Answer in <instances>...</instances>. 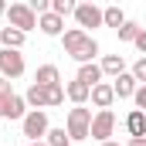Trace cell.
<instances>
[{"instance_id": "7a4b0ae2", "label": "cell", "mask_w": 146, "mask_h": 146, "mask_svg": "<svg viewBox=\"0 0 146 146\" xmlns=\"http://www.w3.org/2000/svg\"><path fill=\"white\" fill-rule=\"evenodd\" d=\"M92 109H85V106H75L68 112V139H88V133H92Z\"/></svg>"}, {"instance_id": "7c38bea8", "label": "cell", "mask_w": 146, "mask_h": 146, "mask_svg": "<svg viewBox=\"0 0 146 146\" xmlns=\"http://www.w3.org/2000/svg\"><path fill=\"white\" fill-rule=\"evenodd\" d=\"M92 102L99 106V112H102V109H109L112 102H115V92H112V85H106V82H102V85H95V88H92Z\"/></svg>"}, {"instance_id": "ac0fdd59", "label": "cell", "mask_w": 146, "mask_h": 146, "mask_svg": "<svg viewBox=\"0 0 146 146\" xmlns=\"http://www.w3.org/2000/svg\"><path fill=\"white\" fill-rule=\"evenodd\" d=\"M102 21H106V27H115V31H119V27L126 24V14H122V7H106V10H102Z\"/></svg>"}, {"instance_id": "6da1fadb", "label": "cell", "mask_w": 146, "mask_h": 146, "mask_svg": "<svg viewBox=\"0 0 146 146\" xmlns=\"http://www.w3.org/2000/svg\"><path fill=\"white\" fill-rule=\"evenodd\" d=\"M65 51L72 54L78 65H92L95 61V54H99V44H95V37L85 34L82 27H72V31H65Z\"/></svg>"}, {"instance_id": "4fadbf2b", "label": "cell", "mask_w": 146, "mask_h": 146, "mask_svg": "<svg viewBox=\"0 0 146 146\" xmlns=\"http://www.w3.org/2000/svg\"><path fill=\"white\" fill-rule=\"evenodd\" d=\"M126 129H129V136L136 139V136H146V112L133 109L129 115H126Z\"/></svg>"}, {"instance_id": "44dd1931", "label": "cell", "mask_w": 146, "mask_h": 146, "mask_svg": "<svg viewBox=\"0 0 146 146\" xmlns=\"http://www.w3.org/2000/svg\"><path fill=\"white\" fill-rule=\"evenodd\" d=\"M136 37H139V24L136 21H126L119 27V41H136Z\"/></svg>"}, {"instance_id": "2e32d148", "label": "cell", "mask_w": 146, "mask_h": 146, "mask_svg": "<svg viewBox=\"0 0 146 146\" xmlns=\"http://www.w3.org/2000/svg\"><path fill=\"white\" fill-rule=\"evenodd\" d=\"M0 44H3V51H17V48L24 44V34H21L17 27H3V31H0Z\"/></svg>"}, {"instance_id": "d4e9b609", "label": "cell", "mask_w": 146, "mask_h": 146, "mask_svg": "<svg viewBox=\"0 0 146 146\" xmlns=\"http://www.w3.org/2000/svg\"><path fill=\"white\" fill-rule=\"evenodd\" d=\"M133 44H136V48H139V51H143V54H146V31H139V37H136Z\"/></svg>"}, {"instance_id": "277c9868", "label": "cell", "mask_w": 146, "mask_h": 146, "mask_svg": "<svg viewBox=\"0 0 146 146\" xmlns=\"http://www.w3.org/2000/svg\"><path fill=\"white\" fill-rule=\"evenodd\" d=\"M112 129H115V112H112V109H102L95 119H92V133H88V139H95V143L102 146V143H109Z\"/></svg>"}, {"instance_id": "30bf717a", "label": "cell", "mask_w": 146, "mask_h": 146, "mask_svg": "<svg viewBox=\"0 0 146 146\" xmlns=\"http://www.w3.org/2000/svg\"><path fill=\"white\" fill-rule=\"evenodd\" d=\"M78 82L82 85H88V88H95V85H102V68L92 61V65H78Z\"/></svg>"}, {"instance_id": "e0dca14e", "label": "cell", "mask_w": 146, "mask_h": 146, "mask_svg": "<svg viewBox=\"0 0 146 146\" xmlns=\"http://www.w3.org/2000/svg\"><path fill=\"white\" fill-rule=\"evenodd\" d=\"M24 102H27L31 109H44V106H48V88L31 85V88H27V95H24Z\"/></svg>"}, {"instance_id": "7402d4cb", "label": "cell", "mask_w": 146, "mask_h": 146, "mask_svg": "<svg viewBox=\"0 0 146 146\" xmlns=\"http://www.w3.org/2000/svg\"><path fill=\"white\" fill-rule=\"evenodd\" d=\"M61 102H65V88H61V85L48 88V106H61Z\"/></svg>"}, {"instance_id": "9c48e42d", "label": "cell", "mask_w": 146, "mask_h": 146, "mask_svg": "<svg viewBox=\"0 0 146 146\" xmlns=\"http://www.w3.org/2000/svg\"><path fill=\"white\" fill-rule=\"evenodd\" d=\"M34 85H41V88H54V85H61L58 68H54V65H41L37 75H34Z\"/></svg>"}, {"instance_id": "cb8c5ba5", "label": "cell", "mask_w": 146, "mask_h": 146, "mask_svg": "<svg viewBox=\"0 0 146 146\" xmlns=\"http://www.w3.org/2000/svg\"><path fill=\"white\" fill-rule=\"evenodd\" d=\"M133 99H136V109L146 112V85H139V88H136V95H133Z\"/></svg>"}, {"instance_id": "484cf974", "label": "cell", "mask_w": 146, "mask_h": 146, "mask_svg": "<svg viewBox=\"0 0 146 146\" xmlns=\"http://www.w3.org/2000/svg\"><path fill=\"white\" fill-rule=\"evenodd\" d=\"M0 95H10V82L7 78H0Z\"/></svg>"}, {"instance_id": "ffe728a7", "label": "cell", "mask_w": 146, "mask_h": 146, "mask_svg": "<svg viewBox=\"0 0 146 146\" xmlns=\"http://www.w3.org/2000/svg\"><path fill=\"white\" fill-rule=\"evenodd\" d=\"M75 7L78 3H72V0H51V14H58L61 21H65V14H75Z\"/></svg>"}, {"instance_id": "f546056e", "label": "cell", "mask_w": 146, "mask_h": 146, "mask_svg": "<svg viewBox=\"0 0 146 146\" xmlns=\"http://www.w3.org/2000/svg\"><path fill=\"white\" fill-rule=\"evenodd\" d=\"M102 146H119V143H112V139H109V143H102Z\"/></svg>"}, {"instance_id": "4dcf8cb0", "label": "cell", "mask_w": 146, "mask_h": 146, "mask_svg": "<svg viewBox=\"0 0 146 146\" xmlns=\"http://www.w3.org/2000/svg\"><path fill=\"white\" fill-rule=\"evenodd\" d=\"M0 31H3V27H0Z\"/></svg>"}, {"instance_id": "ba28073f", "label": "cell", "mask_w": 146, "mask_h": 146, "mask_svg": "<svg viewBox=\"0 0 146 146\" xmlns=\"http://www.w3.org/2000/svg\"><path fill=\"white\" fill-rule=\"evenodd\" d=\"M136 88H139V85H136V78H133L129 72H126V75H119V78L112 82V92H115V99H133V95H136Z\"/></svg>"}, {"instance_id": "3957f363", "label": "cell", "mask_w": 146, "mask_h": 146, "mask_svg": "<svg viewBox=\"0 0 146 146\" xmlns=\"http://www.w3.org/2000/svg\"><path fill=\"white\" fill-rule=\"evenodd\" d=\"M7 17H10V27H17L21 34H27V31L37 27V14L27 3H10V7H7Z\"/></svg>"}, {"instance_id": "52a82bcc", "label": "cell", "mask_w": 146, "mask_h": 146, "mask_svg": "<svg viewBox=\"0 0 146 146\" xmlns=\"http://www.w3.org/2000/svg\"><path fill=\"white\" fill-rule=\"evenodd\" d=\"M75 21H78V27H102L106 24L102 21V10L95 3H78L75 7Z\"/></svg>"}, {"instance_id": "9a60e30c", "label": "cell", "mask_w": 146, "mask_h": 146, "mask_svg": "<svg viewBox=\"0 0 146 146\" xmlns=\"http://www.w3.org/2000/svg\"><path fill=\"white\" fill-rule=\"evenodd\" d=\"M37 27H41V31H44V34H61V27H65V21H61V17H58V14H51V10H48V14H41V17H37Z\"/></svg>"}, {"instance_id": "8992f818", "label": "cell", "mask_w": 146, "mask_h": 146, "mask_svg": "<svg viewBox=\"0 0 146 146\" xmlns=\"http://www.w3.org/2000/svg\"><path fill=\"white\" fill-rule=\"evenodd\" d=\"M24 75V54L17 51H0V78H21Z\"/></svg>"}, {"instance_id": "f1b7e54d", "label": "cell", "mask_w": 146, "mask_h": 146, "mask_svg": "<svg viewBox=\"0 0 146 146\" xmlns=\"http://www.w3.org/2000/svg\"><path fill=\"white\" fill-rule=\"evenodd\" d=\"M31 146H48V143H44V139H41V143H31Z\"/></svg>"}, {"instance_id": "d6986e66", "label": "cell", "mask_w": 146, "mask_h": 146, "mask_svg": "<svg viewBox=\"0 0 146 146\" xmlns=\"http://www.w3.org/2000/svg\"><path fill=\"white\" fill-rule=\"evenodd\" d=\"M48 146H72L68 143V129H48Z\"/></svg>"}, {"instance_id": "4316f807", "label": "cell", "mask_w": 146, "mask_h": 146, "mask_svg": "<svg viewBox=\"0 0 146 146\" xmlns=\"http://www.w3.org/2000/svg\"><path fill=\"white\" fill-rule=\"evenodd\" d=\"M126 146H146V136H136V139H129Z\"/></svg>"}, {"instance_id": "5bb4252c", "label": "cell", "mask_w": 146, "mask_h": 146, "mask_svg": "<svg viewBox=\"0 0 146 146\" xmlns=\"http://www.w3.org/2000/svg\"><path fill=\"white\" fill-rule=\"evenodd\" d=\"M99 68H102V75H112V78H119V75H126V61H122V54H106Z\"/></svg>"}, {"instance_id": "5b68a950", "label": "cell", "mask_w": 146, "mask_h": 146, "mask_svg": "<svg viewBox=\"0 0 146 146\" xmlns=\"http://www.w3.org/2000/svg\"><path fill=\"white\" fill-rule=\"evenodd\" d=\"M48 115L41 109H31L27 115H24V136H31V143H41L44 136H48Z\"/></svg>"}, {"instance_id": "8fae6325", "label": "cell", "mask_w": 146, "mask_h": 146, "mask_svg": "<svg viewBox=\"0 0 146 146\" xmlns=\"http://www.w3.org/2000/svg\"><path fill=\"white\" fill-rule=\"evenodd\" d=\"M65 95L72 99L75 106H85V99H92V88H88V85H82V82L75 78V82H68V85H65Z\"/></svg>"}, {"instance_id": "83f0119b", "label": "cell", "mask_w": 146, "mask_h": 146, "mask_svg": "<svg viewBox=\"0 0 146 146\" xmlns=\"http://www.w3.org/2000/svg\"><path fill=\"white\" fill-rule=\"evenodd\" d=\"M0 14H7V3H3V0H0Z\"/></svg>"}, {"instance_id": "603a6c76", "label": "cell", "mask_w": 146, "mask_h": 146, "mask_svg": "<svg viewBox=\"0 0 146 146\" xmlns=\"http://www.w3.org/2000/svg\"><path fill=\"white\" fill-rule=\"evenodd\" d=\"M129 75H133L136 82H143V85H146V58H139V61L133 65V72H129Z\"/></svg>"}]
</instances>
